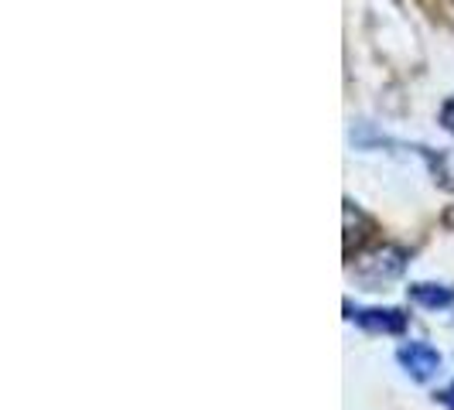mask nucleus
Masks as SVG:
<instances>
[{
  "instance_id": "f03ea898",
  "label": "nucleus",
  "mask_w": 454,
  "mask_h": 410,
  "mask_svg": "<svg viewBox=\"0 0 454 410\" xmlns=\"http://www.w3.org/2000/svg\"><path fill=\"white\" fill-rule=\"evenodd\" d=\"M400 250H393V247H383V250L369 253L359 260V267H356V277L365 280V284H383V280H393L396 273L403 271V264H407V256H400V260H393Z\"/></svg>"
},
{
  "instance_id": "7ed1b4c3",
  "label": "nucleus",
  "mask_w": 454,
  "mask_h": 410,
  "mask_svg": "<svg viewBox=\"0 0 454 410\" xmlns=\"http://www.w3.org/2000/svg\"><path fill=\"white\" fill-rule=\"evenodd\" d=\"M348 319L365 332H383V335H400L407 328V315L396 308H348Z\"/></svg>"
},
{
  "instance_id": "f257e3e1",
  "label": "nucleus",
  "mask_w": 454,
  "mask_h": 410,
  "mask_svg": "<svg viewBox=\"0 0 454 410\" xmlns=\"http://www.w3.org/2000/svg\"><path fill=\"white\" fill-rule=\"evenodd\" d=\"M396 359L403 366V373L413 376L417 383H427L431 376H437V369H441V352L434 345H427V342H407V345H400Z\"/></svg>"
},
{
  "instance_id": "39448f33",
  "label": "nucleus",
  "mask_w": 454,
  "mask_h": 410,
  "mask_svg": "<svg viewBox=\"0 0 454 410\" xmlns=\"http://www.w3.org/2000/svg\"><path fill=\"white\" fill-rule=\"evenodd\" d=\"M441 120H444V127H448V130L454 134V99H448V103H444V110H441Z\"/></svg>"
},
{
  "instance_id": "20e7f679",
  "label": "nucleus",
  "mask_w": 454,
  "mask_h": 410,
  "mask_svg": "<svg viewBox=\"0 0 454 410\" xmlns=\"http://www.w3.org/2000/svg\"><path fill=\"white\" fill-rule=\"evenodd\" d=\"M410 297L420 308H431V311H448V308H454V291L451 288H441V284H410Z\"/></svg>"
}]
</instances>
